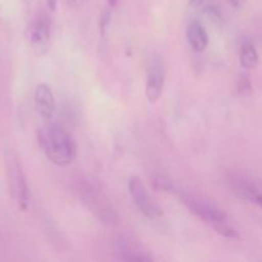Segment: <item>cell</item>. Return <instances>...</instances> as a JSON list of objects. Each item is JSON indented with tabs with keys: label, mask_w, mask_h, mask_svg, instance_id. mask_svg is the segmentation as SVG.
<instances>
[{
	"label": "cell",
	"mask_w": 262,
	"mask_h": 262,
	"mask_svg": "<svg viewBox=\"0 0 262 262\" xmlns=\"http://www.w3.org/2000/svg\"><path fill=\"white\" fill-rule=\"evenodd\" d=\"M38 145L49 161L58 166H66L77 158V145L73 137L58 123L48 122L38 128Z\"/></svg>",
	"instance_id": "6da1fadb"
},
{
	"label": "cell",
	"mask_w": 262,
	"mask_h": 262,
	"mask_svg": "<svg viewBox=\"0 0 262 262\" xmlns=\"http://www.w3.org/2000/svg\"><path fill=\"white\" fill-rule=\"evenodd\" d=\"M179 197H181V201L188 207V210L192 214H194L202 222L209 224L220 235L232 238V239L239 238L237 230L230 225L227 212L222 207L217 206L216 204H214L210 200L204 199V197L196 196V194L192 193H186V192L184 193L182 192Z\"/></svg>",
	"instance_id": "7a4b0ae2"
},
{
	"label": "cell",
	"mask_w": 262,
	"mask_h": 262,
	"mask_svg": "<svg viewBox=\"0 0 262 262\" xmlns=\"http://www.w3.org/2000/svg\"><path fill=\"white\" fill-rule=\"evenodd\" d=\"M5 166H7L8 188H9L10 197L18 209L26 211L30 204V192H28L27 181H26L25 171L22 164L14 152H7L5 156Z\"/></svg>",
	"instance_id": "3957f363"
},
{
	"label": "cell",
	"mask_w": 262,
	"mask_h": 262,
	"mask_svg": "<svg viewBox=\"0 0 262 262\" xmlns=\"http://www.w3.org/2000/svg\"><path fill=\"white\" fill-rule=\"evenodd\" d=\"M82 204L91 212H94L102 223L109 225H115L119 223V216L110 205L109 200L104 196L96 186L90 183H82L77 189Z\"/></svg>",
	"instance_id": "277c9868"
},
{
	"label": "cell",
	"mask_w": 262,
	"mask_h": 262,
	"mask_svg": "<svg viewBox=\"0 0 262 262\" xmlns=\"http://www.w3.org/2000/svg\"><path fill=\"white\" fill-rule=\"evenodd\" d=\"M128 191H129L130 197H132L137 209L145 216L150 217V219H159V217L163 216L161 207L156 204L155 200L151 199L145 184L142 183V181L138 177H129V179H128Z\"/></svg>",
	"instance_id": "5b68a950"
},
{
	"label": "cell",
	"mask_w": 262,
	"mask_h": 262,
	"mask_svg": "<svg viewBox=\"0 0 262 262\" xmlns=\"http://www.w3.org/2000/svg\"><path fill=\"white\" fill-rule=\"evenodd\" d=\"M51 36V25L49 15L41 13L30 26V41L38 54H45L49 49Z\"/></svg>",
	"instance_id": "8992f818"
},
{
	"label": "cell",
	"mask_w": 262,
	"mask_h": 262,
	"mask_svg": "<svg viewBox=\"0 0 262 262\" xmlns=\"http://www.w3.org/2000/svg\"><path fill=\"white\" fill-rule=\"evenodd\" d=\"M166 78V69L163 61L158 60L152 64L146 81V97L150 104L159 101L164 91Z\"/></svg>",
	"instance_id": "52a82bcc"
},
{
	"label": "cell",
	"mask_w": 262,
	"mask_h": 262,
	"mask_svg": "<svg viewBox=\"0 0 262 262\" xmlns=\"http://www.w3.org/2000/svg\"><path fill=\"white\" fill-rule=\"evenodd\" d=\"M35 107L42 119L50 120L55 113V97L50 86L46 83H40L35 90Z\"/></svg>",
	"instance_id": "ba28073f"
},
{
	"label": "cell",
	"mask_w": 262,
	"mask_h": 262,
	"mask_svg": "<svg viewBox=\"0 0 262 262\" xmlns=\"http://www.w3.org/2000/svg\"><path fill=\"white\" fill-rule=\"evenodd\" d=\"M115 253L120 260L125 261H151L152 257L143 251L137 242L128 238H119L115 242Z\"/></svg>",
	"instance_id": "9c48e42d"
},
{
	"label": "cell",
	"mask_w": 262,
	"mask_h": 262,
	"mask_svg": "<svg viewBox=\"0 0 262 262\" xmlns=\"http://www.w3.org/2000/svg\"><path fill=\"white\" fill-rule=\"evenodd\" d=\"M187 40L196 53H204L210 42L209 33L199 20H193L187 27Z\"/></svg>",
	"instance_id": "30bf717a"
},
{
	"label": "cell",
	"mask_w": 262,
	"mask_h": 262,
	"mask_svg": "<svg viewBox=\"0 0 262 262\" xmlns=\"http://www.w3.org/2000/svg\"><path fill=\"white\" fill-rule=\"evenodd\" d=\"M239 63L242 68L252 69L258 64V53L252 42L245 41L239 49Z\"/></svg>",
	"instance_id": "8fae6325"
},
{
	"label": "cell",
	"mask_w": 262,
	"mask_h": 262,
	"mask_svg": "<svg viewBox=\"0 0 262 262\" xmlns=\"http://www.w3.org/2000/svg\"><path fill=\"white\" fill-rule=\"evenodd\" d=\"M251 89H252V84H251L250 77H248V74L242 73L239 76V78H238V82H237L238 94L247 95L251 92Z\"/></svg>",
	"instance_id": "7c38bea8"
},
{
	"label": "cell",
	"mask_w": 262,
	"mask_h": 262,
	"mask_svg": "<svg viewBox=\"0 0 262 262\" xmlns=\"http://www.w3.org/2000/svg\"><path fill=\"white\" fill-rule=\"evenodd\" d=\"M110 22H112V12H110L109 8H106V9L102 10L101 18H100V31H101V35H106Z\"/></svg>",
	"instance_id": "4fadbf2b"
},
{
	"label": "cell",
	"mask_w": 262,
	"mask_h": 262,
	"mask_svg": "<svg viewBox=\"0 0 262 262\" xmlns=\"http://www.w3.org/2000/svg\"><path fill=\"white\" fill-rule=\"evenodd\" d=\"M205 13H206L207 15H209L210 19H212L214 22H219V20L223 19V15H222V12H220L219 8L216 7V5H206V8H205Z\"/></svg>",
	"instance_id": "5bb4252c"
},
{
	"label": "cell",
	"mask_w": 262,
	"mask_h": 262,
	"mask_svg": "<svg viewBox=\"0 0 262 262\" xmlns=\"http://www.w3.org/2000/svg\"><path fill=\"white\" fill-rule=\"evenodd\" d=\"M228 2H229V4L232 5V8H234V9H242L247 0H228Z\"/></svg>",
	"instance_id": "9a60e30c"
},
{
	"label": "cell",
	"mask_w": 262,
	"mask_h": 262,
	"mask_svg": "<svg viewBox=\"0 0 262 262\" xmlns=\"http://www.w3.org/2000/svg\"><path fill=\"white\" fill-rule=\"evenodd\" d=\"M252 204H256L257 206L262 207V192H260V193H257L255 197H253Z\"/></svg>",
	"instance_id": "2e32d148"
},
{
	"label": "cell",
	"mask_w": 262,
	"mask_h": 262,
	"mask_svg": "<svg viewBox=\"0 0 262 262\" xmlns=\"http://www.w3.org/2000/svg\"><path fill=\"white\" fill-rule=\"evenodd\" d=\"M83 2L84 0H68V4L71 5V7L77 8V7H81V5L83 4Z\"/></svg>",
	"instance_id": "e0dca14e"
},
{
	"label": "cell",
	"mask_w": 262,
	"mask_h": 262,
	"mask_svg": "<svg viewBox=\"0 0 262 262\" xmlns=\"http://www.w3.org/2000/svg\"><path fill=\"white\" fill-rule=\"evenodd\" d=\"M204 3H205V0H189V5H191V7H194V8L201 7V5H204Z\"/></svg>",
	"instance_id": "ac0fdd59"
},
{
	"label": "cell",
	"mask_w": 262,
	"mask_h": 262,
	"mask_svg": "<svg viewBox=\"0 0 262 262\" xmlns=\"http://www.w3.org/2000/svg\"><path fill=\"white\" fill-rule=\"evenodd\" d=\"M48 7L50 10H55L56 0H48Z\"/></svg>",
	"instance_id": "d6986e66"
},
{
	"label": "cell",
	"mask_w": 262,
	"mask_h": 262,
	"mask_svg": "<svg viewBox=\"0 0 262 262\" xmlns=\"http://www.w3.org/2000/svg\"><path fill=\"white\" fill-rule=\"evenodd\" d=\"M107 2H109V7L113 8V7H115V5H117L118 0H107Z\"/></svg>",
	"instance_id": "ffe728a7"
}]
</instances>
